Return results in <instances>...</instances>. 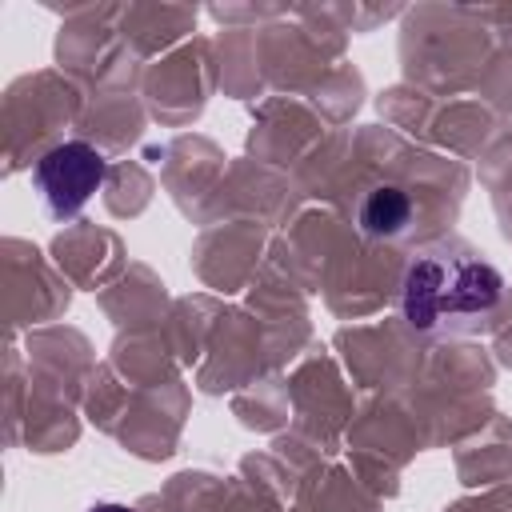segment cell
<instances>
[{"label":"cell","mask_w":512,"mask_h":512,"mask_svg":"<svg viewBox=\"0 0 512 512\" xmlns=\"http://www.w3.org/2000/svg\"><path fill=\"white\" fill-rule=\"evenodd\" d=\"M88 512H132L128 504H92Z\"/></svg>","instance_id":"277c9868"},{"label":"cell","mask_w":512,"mask_h":512,"mask_svg":"<svg viewBox=\"0 0 512 512\" xmlns=\"http://www.w3.org/2000/svg\"><path fill=\"white\" fill-rule=\"evenodd\" d=\"M104 176H108L104 152H96L84 140H64L48 148L32 168V184L56 220L76 216L92 200V192L104 184Z\"/></svg>","instance_id":"7a4b0ae2"},{"label":"cell","mask_w":512,"mask_h":512,"mask_svg":"<svg viewBox=\"0 0 512 512\" xmlns=\"http://www.w3.org/2000/svg\"><path fill=\"white\" fill-rule=\"evenodd\" d=\"M408 216H412V200H408V192H400L392 184L372 188L360 204V228L368 236H396L408 224Z\"/></svg>","instance_id":"3957f363"},{"label":"cell","mask_w":512,"mask_h":512,"mask_svg":"<svg viewBox=\"0 0 512 512\" xmlns=\"http://www.w3.org/2000/svg\"><path fill=\"white\" fill-rule=\"evenodd\" d=\"M504 276L480 256L424 252L408 264L400 284V312L412 328L432 332L444 320L484 316L500 304Z\"/></svg>","instance_id":"6da1fadb"}]
</instances>
